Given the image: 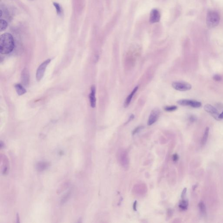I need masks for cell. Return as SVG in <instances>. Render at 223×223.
Returning <instances> with one entry per match:
<instances>
[{"label":"cell","instance_id":"obj_14","mask_svg":"<svg viewBox=\"0 0 223 223\" xmlns=\"http://www.w3.org/2000/svg\"><path fill=\"white\" fill-rule=\"evenodd\" d=\"M48 167V164L45 162H40L38 163L36 166L37 170L39 171H42L46 169Z\"/></svg>","mask_w":223,"mask_h":223},{"label":"cell","instance_id":"obj_28","mask_svg":"<svg viewBox=\"0 0 223 223\" xmlns=\"http://www.w3.org/2000/svg\"><path fill=\"white\" fill-rule=\"evenodd\" d=\"M197 184H196V185H194V186H193V190L194 191L195 190L196 188L197 187Z\"/></svg>","mask_w":223,"mask_h":223},{"label":"cell","instance_id":"obj_12","mask_svg":"<svg viewBox=\"0 0 223 223\" xmlns=\"http://www.w3.org/2000/svg\"><path fill=\"white\" fill-rule=\"evenodd\" d=\"M16 92L19 96H21L26 93V89L21 85L20 84H16L14 86Z\"/></svg>","mask_w":223,"mask_h":223},{"label":"cell","instance_id":"obj_24","mask_svg":"<svg viewBox=\"0 0 223 223\" xmlns=\"http://www.w3.org/2000/svg\"><path fill=\"white\" fill-rule=\"evenodd\" d=\"M178 156L177 154H175L173 155V160L174 161H177L178 160Z\"/></svg>","mask_w":223,"mask_h":223},{"label":"cell","instance_id":"obj_29","mask_svg":"<svg viewBox=\"0 0 223 223\" xmlns=\"http://www.w3.org/2000/svg\"><path fill=\"white\" fill-rule=\"evenodd\" d=\"M2 15V10H0V17H1Z\"/></svg>","mask_w":223,"mask_h":223},{"label":"cell","instance_id":"obj_21","mask_svg":"<svg viewBox=\"0 0 223 223\" xmlns=\"http://www.w3.org/2000/svg\"><path fill=\"white\" fill-rule=\"evenodd\" d=\"M143 128V126H138V127H136V129H135L133 131V132H132V134H133V135L136 134V133H137L138 132H139V131H140L141 130H142Z\"/></svg>","mask_w":223,"mask_h":223},{"label":"cell","instance_id":"obj_5","mask_svg":"<svg viewBox=\"0 0 223 223\" xmlns=\"http://www.w3.org/2000/svg\"><path fill=\"white\" fill-rule=\"evenodd\" d=\"M179 105L183 106H190L193 108H198L201 106V103L200 102L192 100H182L177 101Z\"/></svg>","mask_w":223,"mask_h":223},{"label":"cell","instance_id":"obj_3","mask_svg":"<svg viewBox=\"0 0 223 223\" xmlns=\"http://www.w3.org/2000/svg\"><path fill=\"white\" fill-rule=\"evenodd\" d=\"M51 61V60L50 59H47L43 62L38 67L36 74V79L37 81H40L42 79L44 75L45 74V71L46 70L47 66L50 63Z\"/></svg>","mask_w":223,"mask_h":223},{"label":"cell","instance_id":"obj_1","mask_svg":"<svg viewBox=\"0 0 223 223\" xmlns=\"http://www.w3.org/2000/svg\"><path fill=\"white\" fill-rule=\"evenodd\" d=\"M14 47V38L12 35L5 33L0 37V53L6 55L13 51Z\"/></svg>","mask_w":223,"mask_h":223},{"label":"cell","instance_id":"obj_17","mask_svg":"<svg viewBox=\"0 0 223 223\" xmlns=\"http://www.w3.org/2000/svg\"><path fill=\"white\" fill-rule=\"evenodd\" d=\"M8 26V23L7 21L4 19H0V31H4Z\"/></svg>","mask_w":223,"mask_h":223},{"label":"cell","instance_id":"obj_11","mask_svg":"<svg viewBox=\"0 0 223 223\" xmlns=\"http://www.w3.org/2000/svg\"><path fill=\"white\" fill-rule=\"evenodd\" d=\"M138 89V86H136L133 89L132 93H131L129 95V96L127 97V98L125 100V104H124V107H127L129 106V105L131 101L132 100V97L134 96V95L135 94L136 92L137 91Z\"/></svg>","mask_w":223,"mask_h":223},{"label":"cell","instance_id":"obj_13","mask_svg":"<svg viewBox=\"0 0 223 223\" xmlns=\"http://www.w3.org/2000/svg\"><path fill=\"white\" fill-rule=\"evenodd\" d=\"M210 129L209 127H207L206 129H205V130L204 131V134L203 135L201 141V144L202 146H204L205 144H206V142L208 140V135H209V132Z\"/></svg>","mask_w":223,"mask_h":223},{"label":"cell","instance_id":"obj_27","mask_svg":"<svg viewBox=\"0 0 223 223\" xmlns=\"http://www.w3.org/2000/svg\"><path fill=\"white\" fill-rule=\"evenodd\" d=\"M17 222H19V215H18V214H17Z\"/></svg>","mask_w":223,"mask_h":223},{"label":"cell","instance_id":"obj_10","mask_svg":"<svg viewBox=\"0 0 223 223\" xmlns=\"http://www.w3.org/2000/svg\"><path fill=\"white\" fill-rule=\"evenodd\" d=\"M21 80L23 84L26 86L29 84L30 76L29 72L27 69H24L21 73Z\"/></svg>","mask_w":223,"mask_h":223},{"label":"cell","instance_id":"obj_26","mask_svg":"<svg viewBox=\"0 0 223 223\" xmlns=\"http://www.w3.org/2000/svg\"><path fill=\"white\" fill-rule=\"evenodd\" d=\"M219 119H223V111L221 114L219 115Z\"/></svg>","mask_w":223,"mask_h":223},{"label":"cell","instance_id":"obj_19","mask_svg":"<svg viewBox=\"0 0 223 223\" xmlns=\"http://www.w3.org/2000/svg\"><path fill=\"white\" fill-rule=\"evenodd\" d=\"M177 107L176 106H166L164 107V110L167 112H173L177 110Z\"/></svg>","mask_w":223,"mask_h":223},{"label":"cell","instance_id":"obj_8","mask_svg":"<svg viewBox=\"0 0 223 223\" xmlns=\"http://www.w3.org/2000/svg\"><path fill=\"white\" fill-rule=\"evenodd\" d=\"M204 110L210 113L215 119H219V112L216 109L210 104H207L204 107Z\"/></svg>","mask_w":223,"mask_h":223},{"label":"cell","instance_id":"obj_20","mask_svg":"<svg viewBox=\"0 0 223 223\" xmlns=\"http://www.w3.org/2000/svg\"><path fill=\"white\" fill-rule=\"evenodd\" d=\"M70 195V192H68L67 193V194H65V195L64 196V197L62 198L61 203H62V204H64V203L66 202L67 200L69 199V197Z\"/></svg>","mask_w":223,"mask_h":223},{"label":"cell","instance_id":"obj_4","mask_svg":"<svg viewBox=\"0 0 223 223\" xmlns=\"http://www.w3.org/2000/svg\"><path fill=\"white\" fill-rule=\"evenodd\" d=\"M172 86L174 89L180 91H189L192 88L191 84L183 82H174Z\"/></svg>","mask_w":223,"mask_h":223},{"label":"cell","instance_id":"obj_22","mask_svg":"<svg viewBox=\"0 0 223 223\" xmlns=\"http://www.w3.org/2000/svg\"><path fill=\"white\" fill-rule=\"evenodd\" d=\"M213 79L215 81H220L222 80V77L221 76L219 75H215L214 76Z\"/></svg>","mask_w":223,"mask_h":223},{"label":"cell","instance_id":"obj_18","mask_svg":"<svg viewBox=\"0 0 223 223\" xmlns=\"http://www.w3.org/2000/svg\"><path fill=\"white\" fill-rule=\"evenodd\" d=\"M53 5L56 10L57 14L58 15L62 14V9L61 7L60 6V4H59V3H57L56 2H54Z\"/></svg>","mask_w":223,"mask_h":223},{"label":"cell","instance_id":"obj_6","mask_svg":"<svg viewBox=\"0 0 223 223\" xmlns=\"http://www.w3.org/2000/svg\"><path fill=\"white\" fill-rule=\"evenodd\" d=\"M160 112L159 109L155 108L153 109L151 111L150 114L149 115V118L148 120V125H152L155 122H156L160 116Z\"/></svg>","mask_w":223,"mask_h":223},{"label":"cell","instance_id":"obj_9","mask_svg":"<svg viewBox=\"0 0 223 223\" xmlns=\"http://www.w3.org/2000/svg\"><path fill=\"white\" fill-rule=\"evenodd\" d=\"M89 100L91 107L95 108L96 106V87L93 86L91 88V92L89 94Z\"/></svg>","mask_w":223,"mask_h":223},{"label":"cell","instance_id":"obj_23","mask_svg":"<svg viewBox=\"0 0 223 223\" xmlns=\"http://www.w3.org/2000/svg\"><path fill=\"white\" fill-rule=\"evenodd\" d=\"M187 188H184V190H183V191H182V194H181V198H182V199H184V198L185 197V196L186 194V193H187Z\"/></svg>","mask_w":223,"mask_h":223},{"label":"cell","instance_id":"obj_16","mask_svg":"<svg viewBox=\"0 0 223 223\" xmlns=\"http://www.w3.org/2000/svg\"><path fill=\"white\" fill-rule=\"evenodd\" d=\"M188 206V201L185 200H183L180 202L179 205V208H180L181 209L184 210V211L187 209Z\"/></svg>","mask_w":223,"mask_h":223},{"label":"cell","instance_id":"obj_15","mask_svg":"<svg viewBox=\"0 0 223 223\" xmlns=\"http://www.w3.org/2000/svg\"><path fill=\"white\" fill-rule=\"evenodd\" d=\"M199 206V209L200 211L201 214L203 215H205L206 214V208L205 205L204 204V203L203 202V201H201L198 204Z\"/></svg>","mask_w":223,"mask_h":223},{"label":"cell","instance_id":"obj_25","mask_svg":"<svg viewBox=\"0 0 223 223\" xmlns=\"http://www.w3.org/2000/svg\"><path fill=\"white\" fill-rule=\"evenodd\" d=\"M136 205H137V201H136L134 202V204H133V210L135 211H136Z\"/></svg>","mask_w":223,"mask_h":223},{"label":"cell","instance_id":"obj_7","mask_svg":"<svg viewBox=\"0 0 223 223\" xmlns=\"http://www.w3.org/2000/svg\"><path fill=\"white\" fill-rule=\"evenodd\" d=\"M161 15L160 11L156 9H153L151 10L149 15V22L151 24L158 22L160 21Z\"/></svg>","mask_w":223,"mask_h":223},{"label":"cell","instance_id":"obj_2","mask_svg":"<svg viewBox=\"0 0 223 223\" xmlns=\"http://www.w3.org/2000/svg\"><path fill=\"white\" fill-rule=\"evenodd\" d=\"M220 16L218 12L215 10L208 12L206 17V24L208 28H213L218 26L220 23Z\"/></svg>","mask_w":223,"mask_h":223}]
</instances>
